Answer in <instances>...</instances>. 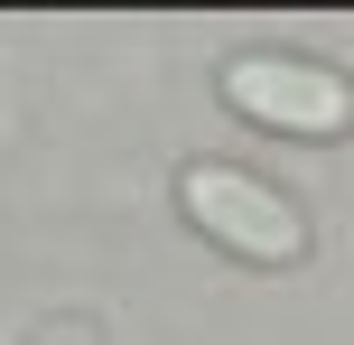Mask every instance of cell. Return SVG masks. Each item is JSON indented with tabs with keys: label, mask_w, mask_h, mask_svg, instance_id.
Returning a JSON list of instances; mask_svg holds the SVG:
<instances>
[{
	"label": "cell",
	"mask_w": 354,
	"mask_h": 345,
	"mask_svg": "<svg viewBox=\"0 0 354 345\" xmlns=\"http://www.w3.org/2000/svg\"><path fill=\"white\" fill-rule=\"evenodd\" d=\"M177 205H187V224L205 243H224L233 261H261V271H280V261L308 252V215L280 196L270 178H252V168H177Z\"/></svg>",
	"instance_id": "1"
},
{
	"label": "cell",
	"mask_w": 354,
	"mask_h": 345,
	"mask_svg": "<svg viewBox=\"0 0 354 345\" xmlns=\"http://www.w3.org/2000/svg\"><path fill=\"white\" fill-rule=\"evenodd\" d=\"M224 103L261 131H289V140H336L354 131V84L336 66H308V56H233L224 66Z\"/></svg>",
	"instance_id": "2"
}]
</instances>
